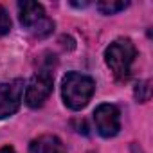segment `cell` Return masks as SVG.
<instances>
[{"mask_svg":"<svg viewBox=\"0 0 153 153\" xmlns=\"http://www.w3.org/2000/svg\"><path fill=\"white\" fill-rule=\"evenodd\" d=\"M96 92V81L87 74L68 72L61 81V97L70 110H81Z\"/></svg>","mask_w":153,"mask_h":153,"instance_id":"1","label":"cell"},{"mask_svg":"<svg viewBox=\"0 0 153 153\" xmlns=\"http://www.w3.org/2000/svg\"><path fill=\"white\" fill-rule=\"evenodd\" d=\"M135 56H137V49L130 38H117L105 51V61L117 79L130 78Z\"/></svg>","mask_w":153,"mask_h":153,"instance_id":"2","label":"cell"},{"mask_svg":"<svg viewBox=\"0 0 153 153\" xmlns=\"http://www.w3.org/2000/svg\"><path fill=\"white\" fill-rule=\"evenodd\" d=\"M20 24L38 38H45L54 31V22L47 18L45 9L38 2H20L18 4Z\"/></svg>","mask_w":153,"mask_h":153,"instance_id":"3","label":"cell"},{"mask_svg":"<svg viewBox=\"0 0 153 153\" xmlns=\"http://www.w3.org/2000/svg\"><path fill=\"white\" fill-rule=\"evenodd\" d=\"M52 87H54V78L49 70L36 72L25 87V97H24L25 105L29 108H40L52 94Z\"/></svg>","mask_w":153,"mask_h":153,"instance_id":"4","label":"cell"},{"mask_svg":"<svg viewBox=\"0 0 153 153\" xmlns=\"http://www.w3.org/2000/svg\"><path fill=\"white\" fill-rule=\"evenodd\" d=\"M94 124L101 137H115L121 130V112L112 103H103L94 110Z\"/></svg>","mask_w":153,"mask_h":153,"instance_id":"5","label":"cell"},{"mask_svg":"<svg viewBox=\"0 0 153 153\" xmlns=\"http://www.w3.org/2000/svg\"><path fill=\"white\" fill-rule=\"evenodd\" d=\"M24 96V79H13L0 83V119L15 115L22 105Z\"/></svg>","mask_w":153,"mask_h":153,"instance_id":"6","label":"cell"},{"mask_svg":"<svg viewBox=\"0 0 153 153\" xmlns=\"http://www.w3.org/2000/svg\"><path fill=\"white\" fill-rule=\"evenodd\" d=\"M29 153H67V148L56 135H40L29 144Z\"/></svg>","mask_w":153,"mask_h":153,"instance_id":"7","label":"cell"},{"mask_svg":"<svg viewBox=\"0 0 153 153\" xmlns=\"http://www.w3.org/2000/svg\"><path fill=\"white\" fill-rule=\"evenodd\" d=\"M128 7V2H110V0H106V2H99L97 4V9L103 13V15H115L123 9Z\"/></svg>","mask_w":153,"mask_h":153,"instance_id":"8","label":"cell"},{"mask_svg":"<svg viewBox=\"0 0 153 153\" xmlns=\"http://www.w3.org/2000/svg\"><path fill=\"white\" fill-rule=\"evenodd\" d=\"M149 96H151L149 81H140V83L135 87V99H137L139 103H146V101H149Z\"/></svg>","mask_w":153,"mask_h":153,"instance_id":"9","label":"cell"},{"mask_svg":"<svg viewBox=\"0 0 153 153\" xmlns=\"http://www.w3.org/2000/svg\"><path fill=\"white\" fill-rule=\"evenodd\" d=\"M11 31V18L7 15V11L0 6V36H4Z\"/></svg>","mask_w":153,"mask_h":153,"instance_id":"10","label":"cell"},{"mask_svg":"<svg viewBox=\"0 0 153 153\" xmlns=\"http://www.w3.org/2000/svg\"><path fill=\"white\" fill-rule=\"evenodd\" d=\"M0 153H16L11 146H4V148H0Z\"/></svg>","mask_w":153,"mask_h":153,"instance_id":"11","label":"cell"}]
</instances>
